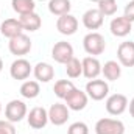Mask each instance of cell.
Returning a JSON list of instances; mask_svg holds the SVG:
<instances>
[{
  "label": "cell",
  "mask_w": 134,
  "mask_h": 134,
  "mask_svg": "<svg viewBox=\"0 0 134 134\" xmlns=\"http://www.w3.org/2000/svg\"><path fill=\"white\" fill-rule=\"evenodd\" d=\"M98 9L103 16H112L117 11V2L115 0H98Z\"/></svg>",
  "instance_id": "484cf974"
},
{
  "label": "cell",
  "mask_w": 134,
  "mask_h": 134,
  "mask_svg": "<svg viewBox=\"0 0 134 134\" xmlns=\"http://www.w3.org/2000/svg\"><path fill=\"white\" fill-rule=\"evenodd\" d=\"M67 119H69V109H67L66 104L55 103V104L50 106V109H48V120L53 125L61 126V125H64L67 122Z\"/></svg>",
  "instance_id": "9c48e42d"
},
{
  "label": "cell",
  "mask_w": 134,
  "mask_h": 134,
  "mask_svg": "<svg viewBox=\"0 0 134 134\" xmlns=\"http://www.w3.org/2000/svg\"><path fill=\"white\" fill-rule=\"evenodd\" d=\"M19 22H20V25H22V28L24 30H27V31H36V30H39L41 28V17H39V14H36V13H27V14H22L20 17H19Z\"/></svg>",
  "instance_id": "ac0fdd59"
},
{
  "label": "cell",
  "mask_w": 134,
  "mask_h": 134,
  "mask_svg": "<svg viewBox=\"0 0 134 134\" xmlns=\"http://www.w3.org/2000/svg\"><path fill=\"white\" fill-rule=\"evenodd\" d=\"M103 17L98 8H91L83 14V24L87 30H97L103 25Z\"/></svg>",
  "instance_id": "5bb4252c"
},
{
  "label": "cell",
  "mask_w": 134,
  "mask_h": 134,
  "mask_svg": "<svg viewBox=\"0 0 134 134\" xmlns=\"http://www.w3.org/2000/svg\"><path fill=\"white\" fill-rule=\"evenodd\" d=\"M11 5H13V9L19 13L20 16L27 13H33L36 8L34 0H11Z\"/></svg>",
  "instance_id": "cb8c5ba5"
},
{
  "label": "cell",
  "mask_w": 134,
  "mask_h": 134,
  "mask_svg": "<svg viewBox=\"0 0 134 134\" xmlns=\"http://www.w3.org/2000/svg\"><path fill=\"white\" fill-rule=\"evenodd\" d=\"M66 72H67V76H70V78H78V76L83 73V64H81V61L73 56V58L66 64Z\"/></svg>",
  "instance_id": "d4e9b609"
},
{
  "label": "cell",
  "mask_w": 134,
  "mask_h": 134,
  "mask_svg": "<svg viewBox=\"0 0 134 134\" xmlns=\"http://www.w3.org/2000/svg\"><path fill=\"white\" fill-rule=\"evenodd\" d=\"M117 58L120 64L125 67H133L134 66V42L125 41L119 45L117 48Z\"/></svg>",
  "instance_id": "ba28073f"
},
{
  "label": "cell",
  "mask_w": 134,
  "mask_h": 134,
  "mask_svg": "<svg viewBox=\"0 0 134 134\" xmlns=\"http://www.w3.org/2000/svg\"><path fill=\"white\" fill-rule=\"evenodd\" d=\"M48 9L55 16H64L70 11V0H50Z\"/></svg>",
  "instance_id": "44dd1931"
},
{
  "label": "cell",
  "mask_w": 134,
  "mask_h": 134,
  "mask_svg": "<svg viewBox=\"0 0 134 134\" xmlns=\"http://www.w3.org/2000/svg\"><path fill=\"white\" fill-rule=\"evenodd\" d=\"M128 106V98L123 94H114L106 100V111L111 115H120Z\"/></svg>",
  "instance_id": "52a82bcc"
},
{
  "label": "cell",
  "mask_w": 134,
  "mask_h": 134,
  "mask_svg": "<svg viewBox=\"0 0 134 134\" xmlns=\"http://www.w3.org/2000/svg\"><path fill=\"white\" fill-rule=\"evenodd\" d=\"M101 70H103L104 78L109 80V81H115L122 75V67H120V64L117 61H108V63H104V67Z\"/></svg>",
  "instance_id": "ffe728a7"
},
{
  "label": "cell",
  "mask_w": 134,
  "mask_h": 134,
  "mask_svg": "<svg viewBox=\"0 0 134 134\" xmlns=\"http://www.w3.org/2000/svg\"><path fill=\"white\" fill-rule=\"evenodd\" d=\"M52 56L56 63L59 64H67L72 58H73V47L66 42V41H59L53 45L52 48Z\"/></svg>",
  "instance_id": "277c9868"
},
{
  "label": "cell",
  "mask_w": 134,
  "mask_h": 134,
  "mask_svg": "<svg viewBox=\"0 0 134 134\" xmlns=\"http://www.w3.org/2000/svg\"><path fill=\"white\" fill-rule=\"evenodd\" d=\"M2 69H3V61H2V58H0V72H2Z\"/></svg>",
  "instance_id": "4dcf8cb0"
},
{
  "label": "cell",
  "mask_w": 134,
  "mask_h": 134,
  "mask_svg": "<svg viewBox=\"0 0 134 134\" xmlns=\"http://www.w3.org/2000/svg\"><path fill=\"white\" fill-rule=\"evenodd\" d=\"M73 89H75V86H73V83L69 81V80H59V81H56L55 86H53L55 95L59 97V98H64V100H66V97L73 91Z\"/></svg>",
  "instance_id": "603a6c76"
},
{
  "label": "cell",
  "mask_w": 134,
  "mask_h": 134,
  "mask_svg": "<svg viewBox=\"0 0 134 134\" xmlns=\"http://www.w3.org/2000/svg\"><path fill=\"white\" fill-rule=\"evenodd\" d=\"M83 75L87 78V80H95L101 72V64L100 61L94 56H86L83 61Z\"/></svg>",
  "instance_id": "9a60e30c"
},
{
  "label": "cell",
  "mask_w": 134,
  "mask_h": 134,
  "mask_svg": "<svg viewBox=\"0 0 134 134\" xmlns=\"http://www.w3.org/2000/svg\"><path fill=\"white\" fill-rule=\"evenodd\" d=\"M0 31H2V34H3L5 37H9V39H11V37H14V36H17V34L22 33L24 28H22L19 19H13V17H9V19H6V20L2 22V25H0Z\"/></svg>",
  "instance_id": "2e32d148"
},
{
  "label": "cell",
  "mask_w": 134,
  "mask_h": 134,
  "mask_svg": "<svg viewBox=\"0 0 134 134\" xmlns=\"http://www.w3.org/2000/svg\"><path fill=\"white\" fill-rule=\"evenodd\" d=\"M86 92L87 95L95 101L103 100L108 92H109V86L103 81V80H91L87 84H86Z\"/></svg>",
  "instance_id": "8992f818"
},
{
  "label": "cell",
  "mask_w": 134,
  "mask_h": 134,
  "mask_svg": "<svg viewBox=\"0 0 134 134\" xmlns=\"http://www.w3.org/2000/svg\"><path fill=\"white\" fill-rule=\"evenodd\" d=\"M97 134H125V125L115 119H100L95 125Z\"/></svg>",
  "instance_id": "7a4b0ae2"
},
{
  "label": "cell",
  "mask_w": 134,
  "mask_h": 134,
  "mask_svg": "<svg viewBox=\"0 0 134 134\" xmlns=\"http://www.w3.org/2000/svg\"><path fill=\"white\" fill-rule=\"evenodd\" d=\"M31 50V39L27 34L20 33L9 39V52L16 56H24Z\"/></svg>",
  "instance_id": "3957f363"
},
{
  "label": "cell",
  "mask_w": 134,
  "mask_h": 134,
  "mask_svg": "<svg viewBox=\"0 0 134 134\" xmlns=\"http://www.w3.org/2000/svg\"><path fill=\"white\" fill-rule=\"evenodd\" d=\"M0 112H2V103H0Z\"/></svg>",
  "instance_id": "1f68e13d"
},
{
  "label": "cell",
  "mask_w": 134,
  "mask_h": 134,
  "mask_svg": "<svg viewBox=\"0 0 134 134\" xmlns=\"http://www.w3.org/2000/svg\"><path fill=\"white\" fill-rule=\"evenodd\" d=\"M41 92V87H39V83L33 81V80H28V81H24L22 86H20V94L25 97V98H36Z\"/></svg>",
  "instance_id": "7402d4cb"
},
{
  "label": "cell",
  "mask_w": 134,
  "mask_h": 134,
  "mask_svg": "<svg viewBox=\"0 0 134 134\" xmlns=\"http://www.w3.org/2000/svg\"><path fill=\"white\" fill-rule=\"evenodd\" d=\"M28 125L34 128V130H41V128H44L45 125H47V122H48V112L42 108V106H36L33 108L31 111H30V114H28Z\"/></svg>",
  "instance_id": "8fae6325"
},
{
  "label": "cell",
  "mask_w": 134,
  "mask_h": 134,
  "mask_svg": "<svg viewBox=\"0 0 134 134\" xmlns=\"http://www.w3.org/2000/svg\"><path fill=\"white\" fill-rule=\"evenodd\" d=\"M67 134H89V128L83 122H75V123H72L69 126Z\"/></svg>",
  "instance_id": "4316f807"
},
{
  "label": "cell",
  "mask_w": 134,
  "mask_h": 134,
  "mask_svg": "<svg viewBox=\"0 0 134 134\" xmlns=\"http://www.w3.org/2000/svg\"><path fill=\"white\" fill-rule=\"evenodd\" d=\"M66 103H67V108H70L73 111H81L87 104V94L75 87L66 97Z\"/></svg>",
  "instance_id": "4fadbf2b"
},
{
  "label": "cell",
  "mask_w": 134,
  "mask_h": 134,
  "mask_svg": "<svg viewBox=\"0 0 134 134\" xmlns=\"http://www.w3.org/2000/svg\"><path fill=\"white\" fill-rule=\"evenodd\" d=\"M130 22H134V0H130L125 6V16Z\"/></svg>",
  "instance_id": "f1b7e54d"
},
{
  "label": "cell",
  "mask_w": 134,
  "mask_h": 134,
  "mask_svg": "<svg viewBox=\"0 0 134 134\" xmlns=\"http://www.w3.org/2000/svg\"><path fill=\"white\" fill-rule=\"evenodd\" d=\"M31 64L30 61H27L25 58H19L16 59L13 64H11V69H9V73L14 80H27L31 73Z\"/></svg>",
  "instance_id": "30bf717a"
},
{
  "label": "cell",
  "mask_w": 134,
  "mask_h": 134,
  "mask_svg": "<svg viewBox=\"0 0 134 134\" xmlns=\"http://www.w3.org/2000/svg\"><path fill=\"white\" fill-rule=\"evenodd\" d=\"M5 115H6L8 122H11V123L20 122L27 115V106H25V103L20 100H11L6 104V108H5Z\"/></svg>",
  "instance_id": "5b68a950"
},
{
  "label": "cell",
  "mask_w": 134,
  "mask_h": 134,
  "mask_svg": "<svg viewBox=\"0 0 134 134\" xmlns=\"http://www.w3.org/2000/svg\"><path fill=\"white\" fill-rule=\"evenodd\" d=\"M56 28L61 34H66L70 36L78 30V20L75 16L72 14H64V16H59L58 20H56Z\"/></svg>",
  "instance_id": "7c38bea8"
},
{
  "label": "cell",
  "mask_w": 134,
  "mask_h": 134,
  "mask_svg": "<svg viewBox=\"0 0 134 134\" xmlns=\"http://www.w3.org/2000/svg\"><path fill=\"white\" fill-rule=\"evenodd\" d=\"M33 72H34L36 80L41 81V83H47V81L53 80V76H55V70L48 63H37L34 66Z\"/></svg>",
  "instance_id": "d6986e66"
},
{
  "label": "cell",
  "mask_w": 134,
  "mask_h": 134,
  "mask_svg": "<svg viewBox=\"0 0 134 134\" xmlns=\"http://www.w3.org/2000/svg\"><path fill=\"white\" fill-rule=\"evenodd\" d=\"M131 31V22L126 17H114L111 22V33L117 37H123Z\"/></svg>",
  "instance_id": "e0dca14e"
},
{
  "label": "cell",
  "mask_w": 134,
  "mask_h": 134,
  "mask_svg": "<svg viewBox=\"0 0 134 134\" xmlns=\"http://www.w3.org/2000/svg\"><path fill=\"white\" fill-rule=\"evenodd\" d=\"M83 45H84L86 53H89V55H101L104 52V48H106V41L100 33L92 31V33L84 36Z\"/></svg>",
  "instance_id": "6da1fadb"
},
{
  "label": "cell",
  "mask_w": 134,
  "mask_h": 134,
  "mask_svg": "<svg viewBox=\"0 0 134 134\" xmlns=\"http://www.w3.org/2000/svg\"><path fill=\"white\" fill-rule=\"evenodd\" d=\"M130 114H131V117H134V98L130 101Z\"/></svg>",
  "instance_id": "f546056e"
},
{
  "label": "cell",
  "mask_w": 134,
  "mask_h": 134,
  "mask_svg": "<svg viewBox=\"0 0 134 134\" xmlns=\"http://www.w3.org/2000/svg\"><path fill=\"white\" fill-rule=\"evenodd\" d=\"M0 134H16V128L8 120H0Z\"/></svg>",
  "instance_id": "83f0119b"
}]
</instances>
